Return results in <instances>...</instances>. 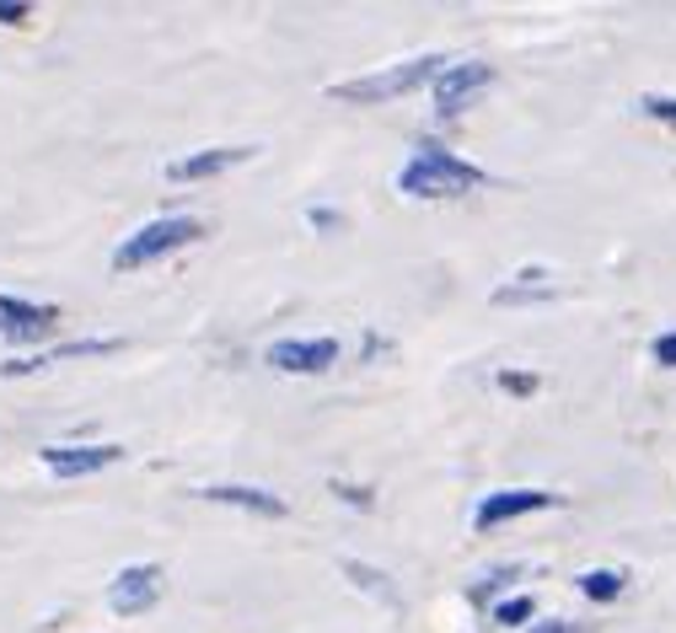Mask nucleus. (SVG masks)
I'll return each instance as SVG.
<instances>
[{
    "label": "nucleus",
    "instance_id": "obj_1",
    "mask_svg": "<svg viewBox=\"0 0 676 633\" xmlns=\"http://www.w3.org/2000/svg\"><path fill=\"white\" fill-rule=\"evenodd\" d=\"M478 183H489V177L472 167V162H462V156L440 151V145H419L414 162L397 172V188L414 194V199H457V194L478 188Z\"/></svg>",
    "mask_w": 676,
    "mask_h": 633
},
{
    "label": "nucleus",
    "instance_id": "obj_2",
    "mask_svg": "<svg viewBox=\"0 0 676 633\" xmlns=\"http://www.w3.org/2000/svg\"><path fill=\"white\" fill-rule=\"evenodd\" d=\"M446 65H451L446 54H424V59H408V65L360 76V81H338V86H328V91H334L338 102H386V97H403V91H414V86H424V81L435 86Z\"/></svg>",
    "mask_w": 676,
    "mask_h": 633
},
{
    "label": "nucleus",
    "instance_id": "obj_3",
    "mask_svg": "<svg viewBox=\"0 0 676 633\" xmlns=\"http://www.w3.org/2000/svg\"><path fill=\"white\" fill-rule=\"evenodd\" d=\"M199 237H205V226L188 220V215L151 220V226H140L124 248L113 253V269H140V263H151V258H162V253H177V248H188V242H199Z\"/></svg>",
    "mask_w": 676,
    "mask_h": 633
},
{
    "label": "nucleus",
    "instance_id": "obj_4",
    "mask_svg": "<svg viewBox=\"0 0 676 633\" xmlns=\"http://www.w3.org/2000/svg\"><path fill=\"white\" fill-rule=\"evenodd\" d=\"M494 81V70L489 65H478V59H467V65H446L440 70V81H435V113L440 119H457L467 102L483 91V86Z\"/></svg>",
    "mask_w": 676,
    "mask_h": 633
},
{
    "label": "nucleus",
    "instance_id": "obj_5",
    "mask_svg": "<svg viewBox=\"0 0 676 633\" xmlns=\"http://www.w3.org/2000/svg\"><path fill=\"white\" fill-rule=\"evenodd\" d=\"M274 371H301V376H317V371H328L338 360V343L334 338H280V343H269V354H263Z\"/></svg>",
    "mask_w": 676,
    "mask_h": 633
},
{
    "label": "nucleus",
    "instance_id": "obj_6",
    "mask_svg": "<svg viewBox=\"0 0 676 633\" xmlns=\"http://www.w3.org/2000/svg\"><path fill=\"white\" fill-rule=\"evenodd\" d=\"M124 457V446H43V467L54 478H86Z\"/></svg>",
    "mask_w": 676,
    "mask_h": 633
},
{
    "label": "nucleus",
    "instance_id": "obj_7",
    "mask_svg": "<svg viewBox=\"0 0 676 633\" xmlns=\"http://www.w3.org/2000/svg\"><path fill=\"white\" fill-rule=\"evenodd\" d=\"M156 596H162V569L156 564H129L124 575L113 580L108 601H113V612H145Z\"/></svg>",
    "mask_w": 676,
    "mask_h": 633
},
{
    "label": "nucleus",
    "instance_id": "obj_8",
    "mask_svg": "<svg viewBox=\"0 0 676 633\" xmlns=\"http://www.w3.org/2000/svg\"><path fill=\"white\" fill-rule=\"evenodd\" d=\"M553 494L548 489H505V494H489L483 505H478V532H489V526H500V521H515V515H526V510H548Z\"/></svg>",
    "mask_w": 676,
    "mask_h": 633
},
{
    "label": "nucleus",
    "instance_id": "obj_9",
    "mask_svg": "<svg viewBox=\"0 0 676 633\" xmlns=\"http://www.w3.org/2000/svg\"><path fill=\"white\" fill-rule=\"evenodd\" d=\"M248 156H253V145H220V151H194V156L172 162L167 177H172V183H199V177H215V172L237 167V162H248Z\"/></svg>",
    "mask_w": 676,
    "mask_h": 633
},
{
    "label": "nucleus",
    "instance_id": "obj_10",
    "mask_svg": "<svg viewBox=\"0 0 676 633\" xmlns=\"http://www.w3.org/2000/svg\"><path fill=\"white\" fill-rule=\"evenodd\" d=\"M54 328V306H28V301L0 296V334L28 343V338H43Z\"/></svg>",
    "mask_w": 676,
    "mask_h": 633
},
{
    "label": "nucleus",
    "instance_id": "obj_11",
    "mask_svg": "<svg viewBox=\"0 0 676 633\" xmlns=\"http://www.w3.org/2000/svg\"><path fill=\"white\" fill-rule=\"evenodd\" d=\"M205 500L253 510V515H285V500H280V494H269V489H242V483H215V489H205Z\"/></svg>",
    "mask_w": 676,
    "mask_h": 633
},
{
    "label": "nucleus",
    "instance_id": "obj_12",
    "mask_svg": "<svg viewBox=\"0 0 676 633\" xmlns=\"http://www.w3.org/2000/svg\"><path fill=\"white\" fill-rule=\"evenodd\" d=\"M537 296H548V274H543V269H526V274H521V285L494 291V301H500V306H510V301H537Z\"/></svg>",
    "mask_w": 676,
    "mask_h": 633
},
{
    "label": "nucleus",
    "instance_id": "obj_13",
    "mask_svg": "<svg viewBox=\"0 0 676 633\" xmlns=\"http://www.w3.org/2000/svg\"><path fill=\"white\" fill-rule=\"evenodd\" d=\"M580 591L591 601H618L623 596V575L618 569H591V575H580Z\"/></svg>",
    "mask_w": 676,
    "mask_h": 633
},
{
    "label": "nucleus",
    "instance_id": "obj_14",
    "mask_svg": "<svg viewBox=\"0 0 676 633\" xmlns=\"http://www.w3.org/2000/svg\"><path fill=\"white\" fill-rule=\"evenodd\" d=\"M532 612H537V601H532V596H510V601H500V607H494V623H505V629H521Z\"/></svg>",
    "mask_w": 676,
    "mask_h": 633
},
{
    "label": "nucleus",
    "instance_id": "obj_15",
    "mask_svg": "<svg viewBox=\"0 0 676 633\" xmlns=\"http://www.w3.org/2000/svg\"><path fill=\"white\" fill-rule=\"evenodd\" d=\"M119 343L113 338H91V343H59L54 349V360H70V354H113Z\"/></svg>",
    "mask_w": 676,
    "mask_h": 633
},
{
    "label": "nucleus",
    "instance_id": "obj_16",
    "mask_svg": "<svg viewBox=\"0 0 676 633\" xmlns=\"http://www.w3.org/2000/svg\"><path fill=\"white\" fill-rule=\"evenodd\" d=\"M639 108H644L650 119H666V124H676V97H644Z\"/></svg>",
    "mask_w": 676,
    "mask_h": 633
},
{
    "label": "nucleus",
    "instance_id": "obj_17",
    "mask_svg": "<svg viewBox=\"0 0 676 633\" xmlns=\"http://www.w3.org/2000/svg\"><path fill=\"white\" fill-rule=\"evenodd\" d=\"M500 386H505V392H515V397H526V392H537V376H526V371H505V376H500Z\"/></svg>",
    "mask_w": 676,
    "mask_h": 633
},
{
    "label": "nucleus",
    "instance_id": "obj_18",
    "mask_svg": "<svg viewBox=\"0 0 676 633\" xmlns=\"http://www.w3.org/2000/svg\"><path fill=\"white\" fill-rule=\"evenodd\" d=\"M655 360H661V365H676V334L655 338Z\"/></svg>",
    "mask_w": 676,
    "mask_h": 633
},
{
    "label": "nucleus",
    "instance_id": "obj_19",
    "mask_svg": "<svg viewBox=\"0 0 676 633\" xmlns=\"http://www.w3.org/2000/svg\"><path fill=\"white\" fill-rule=\"evenodd\" d=\"M0 22H11V28L28 22V6H22V0H0Z\"/></svg>",
    "mask_w": 676,
    "mask_h": 633
},
{
    "label": "nucleus",
    "instance_id": "obj_20",
    "mask_svg": "<svg viewBox=\"0 0 676 633\" xmlns=\"http://www.w3.org/2000/svg\"><path fill=\"white\" fill-rule=\"evenodd\" d=\"M526 633H575L569 623H537V629H526Z\"/></svg>",
    "mask_w": 676,
    "mask_h": 633
}]
</instances>
